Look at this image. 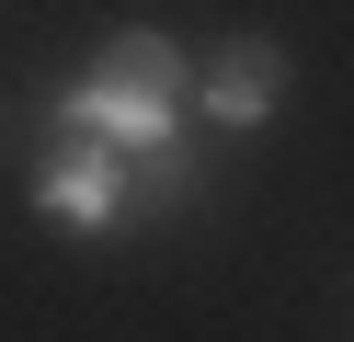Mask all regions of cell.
<instances>
[{"mask_svg":"<svg viewBox=\"0 0 354 342\" xmlns=\"http://www.w3.org/2000/svg\"><path fill=\"white\" fill-rule=\"evenodd\" d=\"M24 205L46 228H126V217H138V160L103 149V137H57V149L35 160Z\"/></svg>","mask_w":354,"mask_h":342,"instance_id":"cell-1","label":"cell"},{"mask_svg":"<svg viewBox=\"0 0 354 342\" xmlns=\"http://www.w3.org/2000/svg\"><path fill=\"white\" fill-rule=\"evenodd\" d=\"M46 114H57V137H103V149H126V160H171V149H183V103H149V91L103 80V68L57 80Z\"/></svg>","mask_w":354,"mask_h":342,"instance_id":"cell-2","label":"cell"},{"mask_svg":"<svg viewBox=\"0 0 354 342\" xmlns=\"http://www.w3.org/2000/svg\"><path fill=\"white\" fill-rule=\"evenodd\" d=\"M183 103L206 114V126H229V137L274 126V114H286V46H274V35H229V46L183 80Z\"/></svg>","mask_w":354,"mask_h":342,"instance_id":"cell-3","label":"cell"},{"mask_svg":"<svg viewBox=\"0 0 354 342\" xmlns=\"http://www.w3.org/2000/svg\"><path fill=\"white\" fill-rule=\"evenodd\" d=\"M92 68H103V80H126V91H149V103H183V80H194V57L160 35V23H115Z\"/></svg>","mask_w":354,"mask_h":342,"instance_id":"cell-4","label":"cell"}]
</instances>
